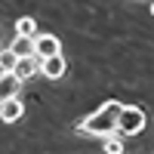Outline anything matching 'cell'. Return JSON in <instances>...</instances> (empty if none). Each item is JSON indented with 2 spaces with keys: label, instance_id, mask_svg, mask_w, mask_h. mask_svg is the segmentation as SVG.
<instances>
[{
  "label": "cell",
  "instance_id": "6da1fadb",
  "mask_svg": "<svg viewBox=\"0 0 154 154\" xmlns=\"http://www.w3.org/2000/svg\"><path fill=\"white\" fill-rule=\"evenodd\" d=\"M120 111H123V102L117 99H108L105 105H99L93 114H89L86 120L77 123V130L86 133V136H96V139H111V136H117V120H120Z\"/></svg>",
  "mask_w": 154,
  "mask_h": 154
},
{
  "label": "cell",
  "instance_id": "7a4b0ae2",
  "mask_svg": "<svg viewBox=\"0 0 154 154\" xmlns=\"http://www.w3.org/2000/svg\"><path fill=\"white\" fill-rule=\"evenodd\" d=\"M145 123H148V117H145V111L139 108V105H123V111H120V120H117V136L123 139V136H139L145 130Z\"/></svg>",
  "mask_w": 154,
  "mask_h": 154
},
{
  "label": "cell",
  "instance_id": "3957f363",
  "mask_svg": "<svg viewBox=\"0 0 154 154\" xmlns=\"http://www.w3.org/2000/svg\"><path fill=\"white\" fill-rule=\"evenodd\" d=\"M34 53H37V59H40V62L53 59V56H62L59 37H56V34H37V37H34Z\"/></svg>",
  "mask_w": 154,
  "mask_h": 154
},
{
  "label": "cell",
  "instance_id": "277c9868",
  "mask_svg": "<svg viewBox=\"0 0 154 154\" xmlns=\"http://www.w3.org/2000/svg\"><path fill=\"white\" fill-rule=\"evenodd\" d=\"M19 89H22V80L16 74H0V105L9 99H19Z\"/></svg>",
  "mask_w": 154,
  "mask_h": 154
},
{
  "label": "cell",
  "instance_id": "5b68a950",
  "mask_svg": "<svg viewBox=\"0 0 154 154\" xmlns=\"http://www.w3.org/2000/svg\"><path fill=\"white\" fill-rule=\"evenodd\" d=\"M40 68H43V62L37 59V56H28V59H19V65H16V71H12V74H16L19 80L25 83V80H31V77L40 71Z\"/></svg>",
  "mask_w": 154,
  "mask_h": 154
},
{
  "label": "cell",
  "instance_id": "8992f818",
  "mask_svg": "<svg viewBox=\"0 0 154 154\" xmlns=\"http://www.w3.org/2000/svg\"><path fill=\"white\" fill-rule=\"evenodd\" d=\"M22 114H25V105L19 99H9V102H3L0 105V120L3 123H16V120H22Z\"/></svg>",
  "mask_w": 154,
  "mask_h": 154
},
{
  "label": "cell",
  "instance_id": "52a82bcc",
  "mask_svg": "<svg viewBox=\"0 0 154 154\" xmlns=\"http://www.w3.org/2000/svg\"><path fill=\"white\" fill-rule=\"evenodd\" d=\"M65 71H68V65H65V59H62V56L46 59V62H43V68H40V74H43V77H49V80H59Z\"/></svg>",
  "mask_w": 154,
  "mask_h": 154
},
{
  "label": "cell",
  "instance_id": "ba28073f",
  "mask_svg": "<svg viewBox=\"0 0 154 154\" xmlns=\"http://www.w3.org/2000/svg\"><path fill=\"white\" fill-rule=\"evenodd\" d=\"M9 49L16 53L19 59H28V56H37L34 53V37H16V40L9 43Z\"/></svg>",
  "mask_w": 154,
  "mask_h": 154
},
{
  "label": "cell",
  "instance_id": "9c48e42d",
  "mask_svg": "<svg viewBox=\"0 0 154 154\" xmlns=\"http://www.w3.org/2000/svg\"><path fill=\"white\" fill-rule=\"evenodd\" d=\"M16 65H19V56L12 53L9 46H3V49H0V74H12Z\"/></svg>",
  "mask_w": 154,
  "mask_h": 154
},
{
  "label": "cell",
  "instance_id": "30bf717a",
  "mask_svg": "<svg viewBox=\"0 0 154 154\" xmlns=\"http://www.w3.org/2000/svg\"><path fill=\"white\" fill-rule=\"evenodd\" d=\"M16 37H37V22L31 16H22L16 22Z\"/></svg>",
  "mask_w": 154,
  "mask_h": 154
},
{
  "label": "cell",
  "instance_id": "8fae6325",
  "mask_svg": "<svg viewBox=\"0 0 154 154\" xmlns=\"http://www.w3.org/2000/svg\"><path fill=\"white\" fill-rule=\"evenodd\" d=\"M102 148H105V154H123V139L120 136H111L102 142Z\"/></svg>",
  "mask_w": 154,
  "mask_h": 154
},
{
  "label": "cell",
  "instance_id": "7c38bea8",
  "mask_svg": "<svg viewBox=\"0 0 154 154\" xmlns=\"http://www.w3.org/2000/svg\"><path fill=\"white\" fill-rule=\"evenodd\" d=\"M151 16H154V3H151Z\"/></svg>",
  "mask_w": 154,
  "mask_h": 154
}]
</instances>
